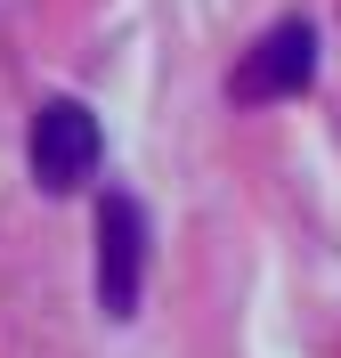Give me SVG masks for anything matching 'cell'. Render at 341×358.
Masks as SVG:
<instances>
[{
	"mask_svg": "<svg viewBox=\"0 0 341 358\" xmlns=\"http://www.w3.org/2000/svg\"><path fill=\"white\" fill-rule=\"evenodd\" d=\"M309 82H317V24L309 17H276L268 33L236 57L227 98H236V106H276V98H301Z\"/></svg>",
	"mask_w": 341,
	"mask_h": 358,
	"instance_id": "obj_1",
	"label": "cell"
},
{
	"mask_svg": "<svg viewBox=\"0 0 341 358\" xmlns=\"http://www.w3.org/2000/svg\"><path fill=\"white\" fill-rule=\"evenodd\" d=\"M24 155H33V179H41L49 196H73V187L98 171V155H106V138H98V114L82 106V98H49V106L33 114V138H24Z\"/></svg>",
	"mask_w": 341,
	"mask_h": 358,
	"instance_id": "obj_2",
	"label": "cell"
},
{
	"mask_svg": "<svg viewBox=\"0 0 341 358\" xmlns=\"http://www.w3.org/2000/svg\"><path fill=\"white\" fill-rule=\"evenodd\" d=\"M138 285H146V212H138V196L106 187L98 196V310L130 317Z\"/></svg>",
	"mask_w": 341,
	"mask_h": 358,
	"instance_id": "obj_3",
	"label": "cell"
}]
</instances>
